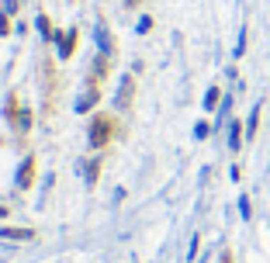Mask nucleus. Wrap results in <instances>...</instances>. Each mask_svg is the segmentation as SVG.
<instances>
[{
	"mask_svg": "<svg viewBox=\"0 0 270 263\" xmlns=\"http://www.w3.org/2000/svg\"><path fill=\"white\" fill-rule=\"evenodd\" d=\"M111 135H115V118L97 115V118L90 122V145H94V149L108 145V142H111Z\"/></svg>",
	"mask_w": 270,
	"mask_h": 263,
	"instance_id": "1",
	"label": "nucleus"
},
{
	"mask_svg": "<svg viewBox=\"0 0 270 263\" xmlns=\"http://www.w3.org/2000/svg\"><path fill=\"white\" fill-rule=\"evenodd\" d=\"M35 166H38V163H35V156H28V159L21 163V173H17V187H31V184H35Z\"/></svg>",
	"mask_w": 270,
	"mask_h": 263,
	"instance_id": "2",
	"label": "nucleus"
},
{
	"mask_svg": "<svg viewBox=\"0 0 270 263\" xmlns=\"http://www.w3.org/2000/svg\"><path fill=\"white\" fill-rule=\"evenodd\" d=\"M0 236H3V239H31L35 232H31V229H0Z\"/></svg>",
	"mask_w": 270,
	"mask_h": 263,
	"instance_id": "3",
	"label": "nucleus"
},
{
	"mask_svg": "<svg viewBox=\"0 0 270 263\" xmlns=\"http://www.w3.org/2000/svg\"><path fill=\"white\" fill-rule=\"evenodd\" d=\"M239 138H243V132H239V122H232V132H229V145H232V149H239Z\"/></svg>",
	"mask_w": 270,
	"mask_h": 263,
	"instance_id": "4",
	"label": "nucleus"
},
{
	"mask_svg": "<svg viewBox=\"0 0 270 263\" xmlns=\"http://www.w3.org/2000/svg\"><path fill=\"white\" fill-rule=\"evenodd\" d=\"M73 45H76V31H69L66 42H63V59H66V56H73Z\"/></svg>",
	"mask_w": 270,
	"mask_h": 263,
	"instance_id": "5",
	"label": "nucleus"
},
{
	"mask_svg": "<svg viewBox=\"0 0 270 263\" xmlns=\"http://www.w3.org/2000/svg\"><path fill=\"white\" fill-rule=\"evenodd\" d=\"M215 104H218V87H211V90H208V97H204V108H208V111H211Z\"/></svg>",
	"mask_w": 270,
	"mask_h": 263,
	"instance_id": "6",
	"label": "nucleus"
},
{
	"mask_svg": "<svg viewBox=\"0 0 270 263\" xmlns=\"http://www.w3.org/2000/svg\"><path fill=\"white\" fill-rule=\"evenodd\" d=\"M129 97H132V80H125V87H122V108L129 104Z\"/></svg>",
	"mask_w": 270,
	"mask_h": 263,
	"instance_id": "7",
	"label": "nucleus"
},
{
	"mask_svg": "<svg viewBox=\"0 0 270 263\" xmlns=\"http://www.w3.org/2000/svg\"><path fill=\"white\" fill-rule=\"evenodd\" d=\"M257 125H260V108H257V111H253V115H250V135H253V132H257Z\"/></svg>",
	"mask_w": 270,
	"mask_h": 263,
	"instance_id": "8",
	"label": "nucleus"
},
{
	"mask_svg": "<svg viewBox=\"0 0 270 263\" xmlns=\"http://www.w3.org/2000/svg\"><path fill=\"white\" fill-rule=\"evenodd\" d=\"M10 31V21H7V14H0V35H7Z\"/></svg>",
	"mask_w": 270,
	"mask_h": 263,
	"instance_id": "9",
	"label": "nucleus"
},
{
	"mask_svg": "<svg viewBox=\"0 0 270 263\" xmlns=\"http://www.w3.org/2000/svg\"><path fill=\"white\" fill-rule=\"evenodd\" d=\"M125 3H129V7H138V3H142V0H125Z\"/></svg>",
	"mask_w": 270,
	"mask_h": 263,
	"instance_id": "10",
	"label": "nucleus"
}]
</instances>
